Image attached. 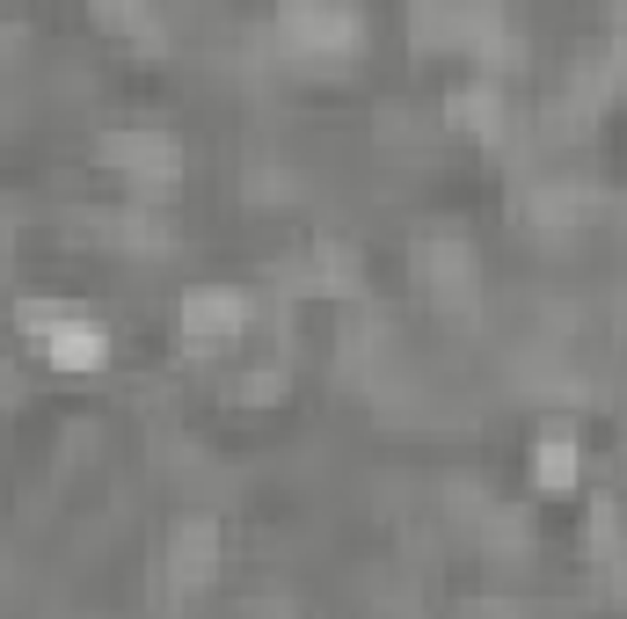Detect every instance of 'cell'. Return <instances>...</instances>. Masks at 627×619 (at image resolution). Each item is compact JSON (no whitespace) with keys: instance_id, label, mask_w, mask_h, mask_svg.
Wrapping results in <instances>:
<instances>
[{"instance_id":"obj_1","label":"cell","mask_w":627,"mask_h":619,"mask_svg":"<svg viewBox=\"0 0 627 619\" xmlns=\"http://www.w3.org/2000/svg\"><path fill=\"white\" fill-rule=\"evenodd\" d=\"M37 321H51V314H37ZM51 357H59V365H96L102 328L96 321H51Z\"/></svg>"},{"instance_id":"obj_2","label":"cell","mask_w":627,"mask_h":619,"mask_svg":"<svg viewBox=\"0 0 627 619\" xmlns=\"http://www.w3.org/2000/svg\"><path fill=\"white\" fill-rule=\"evenodd\" d=\"M532 460H540V481H569V474H577V452H569L562 438H555V445H540Z\"/></svg>"}]
</instances>
